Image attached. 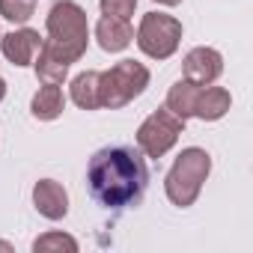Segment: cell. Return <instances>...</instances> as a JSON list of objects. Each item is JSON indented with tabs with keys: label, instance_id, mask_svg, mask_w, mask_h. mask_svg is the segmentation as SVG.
Returning a JSON list of instances; mask_svg holds the SVG:
<instances>
[{
	"label": "cell",
	"instance_id": "1",
	"mask_svg": "<svg viewBox=\"0 0 253 253\" xmlns=\"http://www.w3.org/2000/svg\"><path fill=\"white\" fill-rule=\"evenodd\" d=\"M86 182L89 194L104 209H125L131 203H140L149 182V170L134 146H107L89 158Z\"/></svg>",
	"mask_w": 253,
	"mask_h": 253
},
{
	"label": "cell",
	"instance_id": "2",
	"mask_svg": "<svg viewBox=\"0 0 253 253\" xmlns=\"http://www.w3.org/2000/svg\"><path fill=\"white\" fill-rule=\"evenodd\" d=\"M86 12L72 0H60L48 12V39L39 45V57L72 66L86 51Z\"/></svg>",
	"mask_w": 253,
	"mask_h": 253
},
{
	"label": "cell",
	"instance_id": "3",
	"mask_svg": "<svg viewBox=\"0 0 253 253\" xmlns=\"http://www.w3.org/2000/svg\"><path fill=\"white\" fill-rule=\"evenodd\" d=\"M209 170H211V158H209L206 149H197V146L185 149L176 158V164H173V170L167 173V182H164L170 203H176L182 209L191 206L200 197V188H203Z\"/></svg>",
	"mask_w": 253,
	"mask_h": 253
},
{
	"label": "cell",
	"instance_id": "4",
	"mask_svg": "<svg viewBox=\"0 0 253 253\" xmlns=\"http://www.w3.org/2000/svg\"><path fill=\"white\" fill-rule=\"evenodd\" d=\"M149 86V69L134 60H122L110 72L98 75V104L101 107H125Z\"/></svg>",
	"mask_w": 253,
	"mask_h": 253
},
{
	"label": "cell",
	"instance_id": "5",
	"mask_svg": "<svg viewBox=\"0 0 253 253\" xmlns=\"http://www.w3.org/2000/svg\"><path fill=\"white\" fill-rule=\"evenodd\" d=\"M179 39H182V24L173 15H164V12L143 15L140 30H137V45L146 57L167 60L179 48Z\"/></svg>",
	"mask_w": 253,
	"mask_h": 253
},
{
	"label": "cell",
	"instance_id": "6",
	"mask_svg": "<svg viewBox=\"0 0 253 253\" xmlns=\"http://www.w3.org/2000/svg\"><path fill=\"white\" fill-rule=\"evenodd\" d=\"M182 128H185V119H179L176 113H170L167 107H161V110H155L140 125V131H137V149L143 155H149V158H161V155H167L176 146Z\"/></svg>",
	"mask_w": 253,
	"mask_h": 253
},
{
	"label": "cell",
	"instance_id": "7",
	"mask_svg": "<svg viewBox=\"0 0 253 253\" xmlns=\"http://www.w3.org/2000/svg\"><path fill=\"white\" fill-rule=\"evenodd\" d=\"M182 69H185V78H188V81L206 86V84H211V81L220 78L223 60H220V54H217L214 48H194V51L185 57Z\"/></svg>",
	"mask_w": 253,
	"mask_h": 253
},
{
	"label": "cell",
	"instance_id": "8",
	"mask_svg": "<svg viewBox=\"0 0 253 253\" xmlns=\"http://www.w3.org/2000/svg\"><path fill=\"white\" fill-rule=\"evenodd\" d=\"M39 45H42L39 33H36V30H27V27L0 36V51H3V57H6L12 66H27V63H33Z\"/></svg>",
	"mask_w": 253,
	"mask_h": 253
},
{
	"label": "cell",
	"instance_id": "9",
	"mask_svg": "<svg viewBox=\"0 0 253 253\" xmlns=\"http://www.w3.org/2000/svg\"><path fill=\"white\" fill-rule=\"evenodd\" d=\"M33 203H36V209H39L48 220H60V217H66V211H69V194H66V188H63L60 182H54V179L36 182V188H33Z\"/></svg>",
	"mask_w": 253,
	"mask_h": 253
},
{
	"label": "cell",
	"instance_id": "10",
	"mask_svg": "<svg viewBox=\"0 0 253 253\" xmlns=\"http://www.w3.org/2000/svg\"><path fill=\"white\" fill-rule=\"evenodd\" d=\"M95 39L104 51L116 54V51H125L131 45L134 39V30L128 21H122V18H113V15H101V21L95 24Z\"/></svg>",
	"mask_w": 253,
	"mask_h": 253
},
{
	"label": "cell",
	"instance_id": "11",
	"mask_svg": "<svg viewBox=\"0 0 253 253\" xmlns=\"http://www.w3.org/2000/svg\"><path fill=\"white\" fill-rule=\"evenodd\" d=\"M200 84H194V81H176L173 86H170V92H167V110L170 113H176L179 119H188V116H194V107H197V98H200Z\"/></svg>",
	"mask_w": 253,
	"mask_h": 253
},
{
	"label": "cell",
	"instance_id": "12",
	"mask_svg": "<svg viewBox=\"0 0 253 253\" xmlns=\"http://www.w3.org/2000/svg\"><path fill=\"white\" fill-rule=\"evenodd\" d=\"M33 116L36 119H42V122H51V119H57L60 113H63V107H66V95H63V89H60V84H45L36 95H33Z\"/></svg>",
	"mask_w": 253,
	"mask_h": 253
},
{
	"label": "cell",
	"instance_id": "13",
	"mask_svg": "<svg viewBox=\"0 0 253 253\" xmlns=\"http://www.w3.org/2000/svg\"><path fill=\"white\" fill-rule=\"evenodd\" d=\"M229 104H232V98H229L226 89H220V86H203L200 98H197V107H194V116L214 122V119H220L229 110Z\"/></svg>",
	"mask_w": 253,
	"mask_h": 253
},
{
	"label": "cell",
	"instance_id": "14",
	"mask_svg": "<svg viewBox=\"0 0 253 253\" xmlns=\"http://www.w3.org/2000/svg\"><path fill=\"white\" fill-rule=\"evenodd\" d=\"M72 101L84 110H95L98 104V72H84L72 81Z\"/></svg>",
	"mask_w": 253,
	"mask_h": 253
},
{
	"label": "cell",
	"instance_id": "15",
	"mask_svg": "<svg viewBox=\"0 0 253 253\" xmlns=\"http://www.w3.org/2000/svg\"><path fill=\"white\" fill-rule=\"evenodd\" d=\"M36 12V0H0V15L12 24H24Z\"/></svg>",
	"mask_w": 253,
	"mask_h": 253
},
{
	"label": "cell",
	"instance_id": "16",
	"mask_svg": "<svg viewBox=\"0 0 253 253\" xmlns=\"http://www.w3.org/2000/svg\"><path fill=\"white\" fill-rule=\"evenodd\" d=\"M33 250L36 253H48V250H78V241L72 238V235H63V232H48V235H42V238H36L33 241Z\"/></svg>",
	"mask_w": 253,
	"mask_h": 253
},
{
	"label": "cell",
	"instance_id": "17",
	"mask_svg": "<svg viewBox=\"0 0 253 253\" xmlns=\"http://www.w3.org/2000/svg\"><path fill=\"white\" fill-rule=\"evenodd\" d=\"M134 9H137V0H101V15H113L122 21H128Z\"/></svg>",
	"mask_w": 253,
	"mask_h": 253
},
{
	"label": "cell",
	"instance_id": "18",
	"mask_svg": "<svg viewBox=\"0 0 253 253\" xmlns=\"http://www.w3.org/2000/svg\"><path fill=\"white\" fill-rule=\"evenodd\" d=\"M3 95H6V81L0 78V101H3Z\"/></svg>",
	"mask_w": 253,
	"mask_h": 253
},
{
	"label": "cell",
	"instance_id": "19",
	"mask_svg": "<svg viewBox=\"0 0 253 253\" xmlns=\"http://www.w3.org/2000/svg\"><path fill=\"white\" fill-rule=\"evenodd\" d=\"M158 3H164V6H176V3H182V0H158Z\"/></svg>",
	"mask_w": 253,
	"mask_h": 253
}]
</instances>
